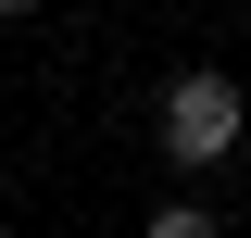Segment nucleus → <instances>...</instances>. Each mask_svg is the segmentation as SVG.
Listing matches in <instances>:
<instances>
[{
    "mask_svg": "<svg viewBox=\"0 0 251 238\" xmlns=\"http://www.w3.org/2000/svg\"><path fill=\"white\" fill-rule=\"evenodd\" d=\"M151 138L176 150V163H226V150L251 138L239 75H214V63H201V75H176V88H163V113H151Z\"/></svg>",
    "mask_w": 251,
    "mask_h": 238,
    "instance_id": "obj_1",
    "label": "nucleus"
},
{
    "mask_svg": "<svg viewBox=\"0 0 251 238\" xmlns=\"http://www.w3.org/2000/svg\"><path fill=\"white\" fill-rule=\"evenodd\" d=\"M151 238H214V213H201V201H163V213H151Z\"/></svg>",
    "mask_w": 251,
    "mask_h": 238,
    "instance_id": "obj_2",
    "label": "nucleus"
},
{
    "mask_svg": "<svg viewBox=\"0 0 251 238\" xmlns=\"http://www.w3.org/2000/svg\"><path fill=\"white\" fill-rule=\"evenodd\" d=\"M239 163H251V138H239Z\"/></svg>",
    "mask_w": 251,
    "mask_h": 238,
    "instance_id": "obj_4",
    "label": "nucleus"
},
{
    "mask_svg": "<svg viewBox=\"0 0 251 238\" xmlns=\"http://www.w3.org/2000/svg\"><path fill=\"white\" fill-rule=\"evenodd\" d=\"M0 13H25V0H0Z\"/></svg>",
    "mask_w": 251,
    "mask_h": 238,
    "instance_id": "obj_3",
    "label": "nucleus"
}]
</instances>
